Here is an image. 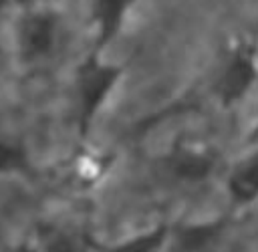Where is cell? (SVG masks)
Segmentation results:
<instances>
[{"instance_id": "1", "label": "cell", "mask_w": 258, "mask_h": 252, "mask_svg": "<svg viewBox=\"0 0 258 252\" xmlns=\"http://www.w3.org/2000/svg\"><path fill=\"white\" fill-rule=\"evenodd\" d=\"M121 77L117 65L101 62L97 54H91L79 71V129L87 133L93 117L113 91Z\"/></svg>"}, {"instance_id": "2", "label": "cell", "mask_w": 258, "mask_h": 252, "mask_svg": "<svg viewBox=\"0 0 258 252\" xmlns=\"http://www.w3.org/2000/svg\"><path fill=\"white\" fill-rule=\"evenodd\" d=\"M258 79V46L254 40H242L230 52L218 83L216 93L220 101L230 107L246 97Z\"/></svg>"}, {"instance_id": "3", "label": "cell", "mask_w": 258, "mask_h": 252, "mask_svg": "<svg viewBox=\"0 0 258 252\" xmlns=\"http://www.w3.org/2000/svg\"><path fill=\"white\" fill-rule=\"evenodd\" d=\"M54 42V20L46 14L30 16L22 26V50L28 58H38Z\"/></svg>"}, {"instance_id": "4", "label": "cell", "mask_w": 258, "mask_h": 252, "mask_svg": "<svg viewBox=\"0 0 258 252\" xmlns=\"http://www.w3.org/2000/svg\"><path fill=\"white\" fill-rule=\"evenodd\" d=\"M169 167L181 179L200 181L212 171L214 157L210 153H206V151L183 147V149H175L173 151V155L169 159Z\"/></svg>"}, {"instance_id": "5", "label": "cell", "mask_w": 258, "mask_h": 252, "mask_svg": "<svg viewBox=\"0 0 258 252\" xmlns=\"http://www.w3.org/2000/svg\"><path fill=\"white\" fill-rule=\"evenodd\" d=\"M135 0H95V22L99 28V46L107 44L121 28L127 10Z\"/></svg>"}, {"instance_id": "6", "label": "cell", "mask_w": 258, "mask_h": 252, "mask_svg": "<svg viewBox=\"0 0 258 252\" xmlns=\"http://www.w3.org/2000/svg\"><path fill=\"white\" fill-rule=\"evenodd\" d=\"M230 194L240 204H248L258 198V153L248 157L230 175Z\"/></svg>"}, {"instance_id": "7", "label": "cell", "mask_w": 258, "mask_h": 252, "mask_svg": "<svg viewBox=\"0 0 258 252\" xmlns=\"http://www.w3.org/2000/svg\"><path fill=\"white\" fill-rule=\"evenodd\" d=\"M224 222H210V224H196L185 226L177 234V252H202L222 230Z\"/></svg>"}, {"instance_id": "8", "label": "cell", "mask_w": 258, "mask_h": 252, "mask_svg": "<svg viewBox=\"0 0 258 252\" xmlns=\"http://www.w3.org/2000/svg\"><path fill=\"white\" fill-rule=\"evenodd\" d=\"M30 163L22 145L0 141V173H28Z\"/></svg>"}, {"instance_id": "9", "label": "cell", "mask_w": 258, "mask_h": 252, "mask_svg": "<svg viewBox=\"0 0 258 252\" xmlns=\"http://www.w3.org/2000/svg\"><path fill=\"white\" fill-rule=\"evenodd\" d=\"M165 238V228L159 226L155 230H151L149 234H143V236H137L125 244H119L115 248H111L109 252H153Z\"/></svg>"}, {"instance_id": "10", "label": "cell", "mask_w": 258, "mask_h": 252, "mask_svg": "<svg viewBox=\"0 0 258 252\" xmlns=\"http://www.w3.org/2000/svg\"><path fill=\"white\" fill-rule=\"evenodd\" d=\"M10 252H36L30 244H20V246H16L14 250H10Z\"/></svg>"}, {"instance_id": "11", "label": "cell", "mask_w": 258, "mask_h": 252, "mask_svg": "<svg viewBox=\"0 0 258 252\" xmlns=\"http://www.w3.org/2000/svg\"><path fill=\"white\" fill-rule=\"evenodd\" d=\"M250 141H252V143H256V141H258V125H256V127H254V131L250 133Z\"/></svg>"}, {"instance_id": "12", "label": "cell", "mask_w": 258, "mask_h": 252, "mask_svg": "<svg viewBox=\"0 0 258 252\" xmlns=\"http://www.w3.org/2000/svg\"><path fill=\"white\" fill-rule=\"evenodd\" d=\"M4 6H6V0H0V10H2Z\"/></svg>"}]
</instances>
